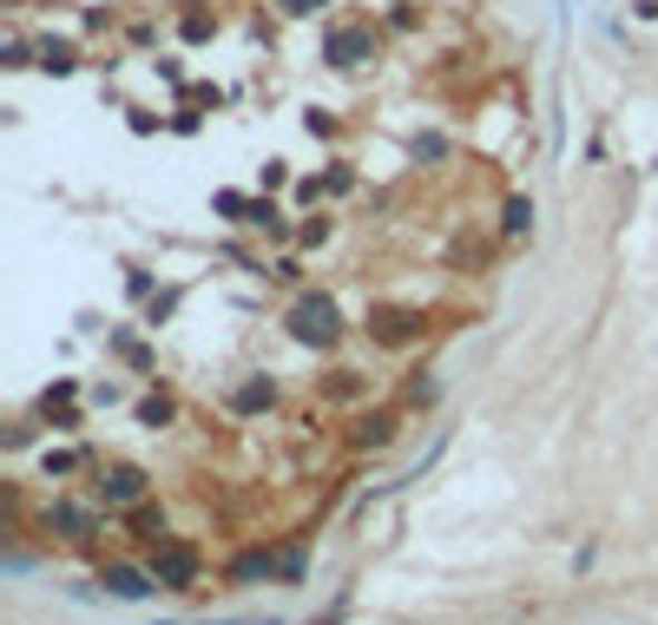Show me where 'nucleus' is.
<instances>
[{
	"instance_id": "1",
	"label": "nucleus",
	"mask_w": 658,
	"mask_h": 625,
	"mask_svg": "<svg viewBox=\"0 0 658 625\" xmlns=\"http://www.w3.org/2000/svg\"><path fill=\"white\" fill-rule=\"evenodd\" d=\"M291 336L303 349H336L343 343V310H336V296H323V290L296 296L291 303Z\"/></svg>"
},
{
	"instance_id": "2",
	"label": "nucleus",
	"mask_w": 658,
	"mask_h": 625,
	"mask_svg": "<svg viewBox=\"0 0 658 625\" xmlns=\"http://www.w3.org/2000/svg\"><path fill=\"white\" fill-rule=\"evenodd\" d=\"M323 60H330L336 72L375 60V27H369V20H343V27H330V33H323Z\"/></svg>"
},
{
	"instance_id": "3",
	"label": "nucleus",
	"mask_w": 658,
	"mask_h": 625,
	"mask_svg": "<svg viewBox=\"0 0 658 625\" xmlns=\"http://www.w3.org/2000/svg\"><path fill=\"white\" fill-rule=\"evenodd\" d=\"M146 566H151V579H158L165 593H191V586H198V573H205V559H198V547H178V540H171V547L158 540Z\"/></svg>"
},
{
	"instance_id": "4",
	"label": "nucleus",
	"mask_w": 658,
	"mask_h": 625,
	"mask_svg": "<svg viewBox=\"0 0 658 625\" xmlns=\"http://www.w3.org/2000/svg\"><path fill=\"white\" fill-rule=\"evenodd\" d=\"M146 494H151V475H146V468H132V461L99 468V500H106V507H139Z\"/></svg>"
},
{
	"instance_id": "5",
	"label": "nucleus",
	"mask_w": 658,
	"mask_h": 625,
	"mask_svg": "<svg viewBox=\"0 0 658 625\" xmlns=\"http://www.w3.org/2000/svg\"><path fill=\"white\" fill-rule=\"evenodd\" d=\"M99 586H106L112 599H151V593H158V579H151V566H119V559H112V566L99 573Z\"/></svg>"
},
{
	"instance_id": "6",
	"label": "nucleus",
	"mask_w": 658,
	"mask_h": 625,
	"mask_svg": "<svg viewBox=\"0 0 658 625\" xmlns=\"http://www.w3.org/2000/svg\"><path fill=\"white\" fill-rule=\"evenodd\" d=\"M47 527H53L60 540H92V534H99V514L79 507V500H53V507H47Z\"/></svg>"
},
{
	"instance_id": "7",
	"label": "nucleus",
	"mask_w": 658,
	"mask_h": 625,
	"mask_svg": "<svg viewBox=\"0 0 658 625\" xmlns=\"http://www.w3.org/2000/svg\"><path fill=\"white\" fill-rule=\"evenodd\" d=\"M33 53H40V72H53V79H67V72L79 67V47H73V40H40Z\"/></svg>"
},
{
	"instance_id": "8",
	"label": "nucleus",
	"mask_w": 658,
	"mask_h": 625,
	"mask_svg": "<svg viewBox=\"0 0 658 625\" xmlns=\"http://www.w3.org/2000/svg\"><path fill=\"white\" fill-rule=\"evenodd\" d=\"M271 402H277V382H271V375H251V382L237 389V416H264Z\"/></svg>"
},
{
	"instance_id": "9",
	"label": "nucleus",
	"mask_w": 658,
	"mask_h": 625,
	"mask_svg": "<svg viewBox=\"0 0 658 625\" xmlns=\"http://www.w3.org/2000/svg\"><path fill=\"white\" fill-rule=\"evenodd\" d=\"M350 441H356V448H389V441H395V416H363Z\"/></svg>"
},
{
	"instance_id": "10",
	"label": "nucleus",
	"mask_w": 658,
	"mask_h": 625,
	"mask_svg": "<svg viewBox=\"0 0 658 625\" xmlns=\"http://www.w3.org/2000/svg\"><path fill=\"white\" fill-rule=\"evenodd\" d=\"M271 573H284V559H277V554H244L237 566H230V579H237V586H251V579H271Z\"/></svg>"
},
{
	"instance_id": "11",
	"label": "nucleus",
	"mask_w": 658,
	"mask_h": 625,
	"mask_svg": "<svg viewBox=\"0 0 658 625\" xmlns=\"http://www.w3.org/2000/svg\"><path fill=\"white\" fill-rule=\"evenodd\" d=\"M178 33H185L191 47H205V40L218 33V13H205V7H185V13H178Z\"/></svg>"
},
{
	"instance_id": "12",
	"label": "nucleus",
	"mask_w": 658,
	"mask_h": 625,
	"mask_svg": "<svg viewBox=\"0 0 658 625\" xmlns=\"http://www.w3.org/2000/svg\"><path fill=\"white\" fill-rule=\"evenodd\" d=\"M415 336H422V323H415V316H382V323H375V343H389V349L415 343Z\"/></svg>"
},
{
	"instance_id": "13",
	"label": "nucleus",
	"mask_w": 658,
	"mask_h": 625,
	"mask_svg": "<svg viewBox=\"0 0 658 625\" xmlns=\"http://www.w3.org/2000/svg\"><path fill=\"white\" fill-rule=\"evenodd\" d=\"M132 534H139V540H151V547H158V540H165V514H158V507H146V500H139V507H132Z\"/></svg>"
},
{
	"instance_id": "14",
	"label": "nucleus",
	"mask_w": 658,
	"mask_h": 625,
	"mask_svg": "<svg viewBox=\"0 0 658 625\" xmlns=\"http://www.w3.org/2000/svg\"><path fill=\"white\" fill-rule=\"evenodd\" d=\"M501 231H508V237L533 231V198H508V211H501Z\"/></svg>"
},
{
	"instance_id": "15",
	"label": "nucleus",
	"mask_w": 658,
	"mask_h": 625,
	"mask_svg": "<svg viewBox=\"0 0 658 625\" xmlns=\"http://www.w3.org/2000/svg\"><path fill=\"white\" fill-rule=\"evenodd\" d=\"M171 416H178V409H171V395H146V402H139V428H165Z\"/></svg>"
},
{
	"instance_id": "16",
	"label": "nucleus",
	"mask_w": 658,
	"mask_h": 625,
	"mask_svg": "<svg viewBox=\"0 0 658 625\" xmlns=\"http://www.w3.org/2000/svg\"><path fill=\"white\" fill-rule=\"evenodd\" d=\"M0 67H7V72H20V67H40V53H33L27 40H7V47H0Z\"/></svg>"
},
{
	"instance_id": "17",
	"label": "nucleus",
	"mask_w": 658,
	"mask_h": 625,
	"mask_svg": "<svg viewBox=\"0 0 658 625\" xmlns=\"http://www.w3.org/2000/svg\"><path fill=\"white\" fill-rule=\"evenodd\" d=\"M212 205H218V217H230V224H244V211H251V198H244V192H218Z\"/></svg>"
},
{
	"instance_id": "18",
	"label": "nucleus",
	"mask_w": 658,
	"mask_h": 625,
	"mask_svg": "<svg viewBox=\"0 0 658 625\" xmlns=\"http://www.w3.org/2000/svg\"><path fill=\"white\" fill-rule=\"evenodd\" d=\"M350 185H356V172H350V165H330V172H323V192H350Z\"/></svg>"
},
{
	"instance_id": "19",
	"label": "nucleus",
	"mask_w": 658,
	"mask_h": 625,
	"mask_svg": "<svg viewBox=\"0 0 658 625\" xmlns=\"http://www.w3.org/2000/svg\"><path fill=\"white\" fill-rule=\"evenodd\" d=\"M415 158H448V139H441V133H422V139H415Z\"/></svg>"
},
{
	"instance_id": "20",
	"label": "nucleus",
	"mask_w": 658,
	"mask_h": 625,
	"mask_svg": "<svg viewBox=\"0 0 658 625\" xmlns=\"http://www.w3.org/2000/svg\"><path fill=\"white\" fill-rule=\"evenodd\" d=\"M171 310H178V290H165V296H151V323H165Z\"/></svg>"
},
{
	"instance_id": "21",
	"label": "nucleus",
	"mask_w": 658,
	"mask_h": 625,
	"mask_svg": "<svg viewBox=\"0 0 658 625\" xmlns=\"http://www.w3.org/2000/svg\"><path fill=\"white\" fill-rule=\"evenodd\" d=\"M316 7H330V0H284V13H296V20H310Z\"/></svg>"
}]
</instances>
